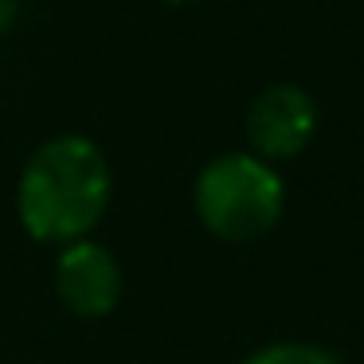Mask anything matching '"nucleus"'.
Wrapping results in <instances>:
<instances>
[{
    "mask_svg": "<svg viewBox=\"0 0 364 364\" xmlns=\"http://www.w3.org/2000/svg\"><path fill=\"white\" fill-rule=\"evenodd\" d=\"M20 9H24V0H0V36H9L12 24H16Z\"/></svg>",
    "mask_w": 364,
    "mask_h": 364,
    "instance_id": "423d86ee",
    "label": "nucleus"
},
{
    "mask_svg": "<svg viewBox=\"0 0 364 364\" xmlns=\"http://www.w3.org/2000/svg\"><path fill=\"white\" fill-rule=\"evenodd\" d=\"M110 196L114 173L102 145L82 134H63L43 141L20 168L16 215L36 243L67 247L98 228Z\"/></svg>",
    "mask_w": 364,
    "mask_h": 364,
    "instance_id": "f257e3e1",
    "label": "nucleus"
},
{
    "mask_svg": "<svg viewBox=\"0 0 364 364\" xmlns=\"http://www.w3.org/2000/svg\"><path fill=\"white\" fill-rule=\"evenodd\" d=\"M55 294L75 317H106L122 298V267L110 247L95 239H75L59 247L55 259Z\"/></svg>",
    "mask_w": 364,
    "mask_h": 364,
    "instance_id": "20e7f679",
    "label": "nucleus"
},
{
    "mask_svg": "<svg viewBox=\"0 0 364 364\" xmlns=\"http://www.w3.org/2000/svg\"><path fill=\"white\" fill-rule=\"evenodd\" d=\"M168 9H184V4H196V0H165Z\"/></svg>",
    "mask_w": 364,
    "mask_h": 364,
    "instance_id": "0eeeda50",
    "label": "nucleus"
},
{
    "mask_svg": "<svg viewBox=\"0 0 364 364\" xmlns=\"http://www.w3.org/2000/svg\"><path fill=\"white\" fill-rule=\"evenodd\" d=\"M243 364H345L337 353L321 345H306V341H278V345H267L259 353H251Z\"/></svg>",
    "mask_w": 364,
    "mask_h": 364,
    "instance_id": "39448f33",
    "label": "nucleus"
},
{
    "mask_svg": "<svg viewBox=\"0 0 364 364\" xmlns=\"http://www.w3.org/2000/svg\"><path fill=\"white\" fill-rule=\"evenodd\" d=\"M192 208L200 223L223 243H255L282 220L286 184L270 161L251 149L220 153L196 176Z\"/></svg>",
    "mask_w": 364,
    "mask_h": 364,
    "instance_id": "f03ea898",
    "label": "nucleus"
},
{
    "mask_svg": "<svg viewBox=\"0 0 364 364\" xmlns=\"http://www.w3.org/2000/svg\"><path fill=\"white\" fill-rule=\"evenodd\" d=\"M317 134V102L298 82H270L247 106V141L251 153L270 165L294 161L309 149Z\"/></svg>",
    "mask_w": 364,
    "mask_h": 364,
    "instance_id": "7ed1b4c3",
    "label": "nucleus"
}]
</instances>
